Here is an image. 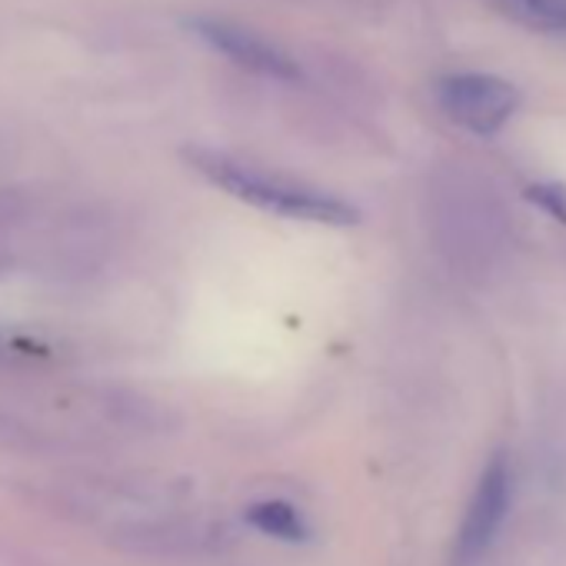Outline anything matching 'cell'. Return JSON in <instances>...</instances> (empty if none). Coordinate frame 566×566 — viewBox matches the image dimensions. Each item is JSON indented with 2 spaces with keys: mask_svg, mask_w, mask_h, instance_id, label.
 <instances>
[{
  "mask_svg": "<svg viewBox=\"0 0 566 566\" xmlns=\"http://www.w3.org/2000/svg\"><path fill=\"white\" fill-rule=\"evenodd\" d=\"M184 157L213 187L227 190L230 197H237V200H243L250 207L291 217V220L327 223V227H350V223L360 220V210L354 203L334 197V193H324L317 187H304V184H294V180L253 170V167H247V164H240V160H233L227 154L190 147Z\"/></svg>",
  "mask_w": 566,
  "mask_h": 566,
  "instance_id": "cell-1",
  "label": "cell"
},
{
  "mask_svg": "<svg viewBox=\"0 0 566 566\" xmlns=\"http://www.w3.org/2000/svg\"><path fill=\"white\" fill-rule=\"evenodd\" d=\"M433 97H437V107L457 127L476 137L500 134L523 104V94L516 84H510L500 74H480V71L443 74L433 84Z\"/></svg>",
  "mask_w": 566,
  "mask_h": 566,
  "instance_id": "cell-2",
  "label": "cell"
},
{
  "mask_svg": "<svg viewBox=\"0 0 566 566\" xmlns=\"http://www.w3.org/2000/svg\"><path fill=\"white\" fill-rule=\"evenodd\" d=\"M187 31L210 51H217L220 57H227L233 67L266 77V81H283V84H297L304 81V67L301 61H294V54H287L280 44H273L270 38H263L260 31L227 21V18H190Z\"/></svg>",
  "mask_w": 566,
  "mask_h": 566,
  "instance_id": "cell-3",
  "label": "cell"
},
{
  "mask_svg": "<svg viewBox=\"0 0 566 566\" xmlns=\"http://www.w3.org/2000/svg\"><path fill=\"white\" fill-rule=\"evenodd\" d=\"M506 506H510V467L503 457H496L483 470L476 493L470 500L467 520L460 526V536H457V559L460 563H473L493 543V536L506 516Z\"/></svg>",
  "mask_w": 566,
  "mask_h": 566,
  "instance_id": "cell-4",
  "label": "cell"
},
{
  "mask_svg": "<svg viewBox=\"0 0 566 566\" xmlns=\"http://www.w3.org/2000/svg\"><path fill=\"white\" fill-rule=\"evenodd\" d=\"M490 4L533 34H566V0H490Z\"/></svg>",
  "mask_w": 566,
  "mask_h": 566,
  "instance_id": "cell-5",
  "label": "cell"
},
{
  "mask_svg": "<svg viewBox=\"0 0 566 566\" xmlns=\"http://www.w3.org/2000/svg\"><path fill=\"white\" fill-rule=\"evenodd\" d=\"M247 523L256 526L260 533L266 536H276V539H287V543H301L311 536V526L307 520L301 516L297 506L283 503V500H263V503H253L247 510Z\"/></svg>",
  "mask_w": 566,
  "mask_h": 566,
  "instance_id": "cell-6",
  "label": "cell"
},
{
  "mask_svg": "<svg viewBox=\"0 0 566 566\" xmlns=\"http://www.w3.org/2000/svg\"><path fill=\"white\" fill-rule=\"evenodd\" d=\"M526 200L536 203L539 210H546L553 220L566 223V190L559 184H530L526 187Z\"/></svg>",
  "mask_w": 566,
  "mask_h": 566,
  "instance_id": "cell-7",
  "label": "cell"
}]
</instances>
